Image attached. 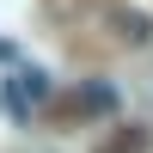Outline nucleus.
Segmentation results:
<instances>
[{
	"mask_svg": "<svg viewBox=\"0 0 153 153\" xmlns=\"http://www.w3.org/2000/svg\"><path fill=\"white\" fill-rule=\"evenodd\" d=\"M43 98H49V74L43 68L12 74V86H6V110H12V117H25V104H43Z\"/></svg>",
	"mask_w": 153,
	"mask_h": 153,
	"instance_id": "f257e3e1",
	"label": "nucleus"
},
{
	"mask_svg": "<svg viewBox=\"0 0 153 153\" xmlns=\"http://www.w3.org/2000/svg\"><path fill=\"white\" fill-rule=\"evenodd\" d=\"M80 104L92 110V117H104V110L117 104V98H110V86H86V92H80Z\"/></svg>",
	"mask_w": 153,
	"mask_h": 153,
	"instance_id": "20e7f679",
	"label": "nucleus"
},
{
	"mask_svg": "<svg viewBox=\"0 0 153 153\" xmlns=\"http://www.w3.org/2000/svg\"><path fill=\"white\" fill-rule=\"evenodd\" d=\"M117 31L129 37V43H147V37H153L147 31V12H117Z\"/></svg>",
	"mask_w": 153,
	"mask_h": 153,
	"instance_id": "7ed1b4c3",
	"label": "nucleus"
},
{
	"mask_svg": "<svg viewBox=\"0 0 153 153\" xmlns=\"http://www.w3.org/2000/svg\"><path fill=\"white\" fill-rule=\"evenodd\" d=\"M104 153H147V129H135V123H129V129H117V135L104 141Z\"/></svg>",
	"mask_w": 153,
	"mask_h": 153,
	"instance_id": "f03ea898",
	"label": "nucleus"
}]
</instances>
